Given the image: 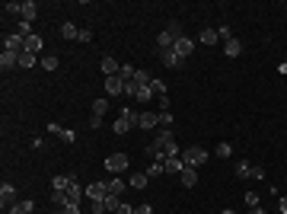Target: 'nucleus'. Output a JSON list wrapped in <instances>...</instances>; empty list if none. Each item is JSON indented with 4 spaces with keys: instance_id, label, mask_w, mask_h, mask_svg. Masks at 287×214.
<instances>
[{
    "instance_id": "cd10ccee",
    "label": "nucleus",
    "mask_w": 287,
    "mask_h": 214,
    "mask_svg": "<svg viewBox=\"0 0 287 214\" xmlns=\"http://www.w3.org/2000/svg\"><path fill=\"white\" fill-rule=\"evenodd\" d=\"M61 38H80V29L74 23H61Z\"/></svg>"
},
{
    "instance_id": "37998d69",
    "label": "nucleus",
    "mask_w": 287,
    "mask_h": 214,
    "mask_svg": "<svg viewBox=\"0 0 287 214\" xmlns=\"http://www.w3.org/2000/svg\"><path fill=\"white\" fill-rule=\"evenodd\" d=\"M58 214H80V205H64L58 208Z\"/></svg>"
},
{
    "instance_id": "5701e85b",
    "label": "nucleus",
    "mask_w": 287,
    "mask_h": 214,
    "mask_svg": "<svg viewBox=\"0 0 287 214\" xmlns=\"http://www.w3.org/2000/svg\"><path fill=\"white\" fill-rule=\"evenodd\" d=\"M32 211H35V201H29V198H26V201H19V205H13V208H10V214H32Z\"/></svg>"
},
{
    "instance_id": "a19ab883",
    "label": "nucleus",
    "mask_w": 287,
    "mask_h": 214,
    "mask_svg": "<svg viewBox=\"0 0 287 214\" xmlns=\"http://www.w3.org/2000/svg\"><path fill=\"white\" fill-rule=\"evenodd\" d=\"M249 179H258V182H262V179H265V166H255V163H252V173H249Z\"/></svg>"
},
{
    "instance_id": "aec40b11",
    "label": "nucleus",
    "mask_w": 287,
    "mask_h": 214,
    "mask_svg": "<svg viewBox=\"0 0 287 214\" xmlns=\"http://www.w3.org/2000/svg\"><path fill=\"white\" fill-rule=\"evenodd\" d=\"M159 58H163V64H166V67H179V64H182V58L173 51V48H169V51H159Z\"/></svg>"
},
{
    "instance_id": "9b49d317",
    "label": "nucleus",
    "mask_w": 287,
    "mask_h": 214,
    "mask_svg": "<svg viewBox=\"0 0 287 214\" xmlns=\"http://www.w3.org/2000/svg\"><path fill=\"white\" fill-rule=\"evenodd\" d=\"M99 67H102V74H106V77H118L121 64L115 61V58H109V54H106V58H102V61H99Z\"/></svg>"
},
{
    "instance_id": "a211bd4d",
    "label": "nucleus",
    "mask_w": 287,
    "mask_h": 214,
    "mask_svg": "<svg viewBox=\"0 0 287 214\" xmlns=\"http://www.w3.org/2000/svg\"><path fill=\"white\" fill-rule=\"evenodd\" d=\"M35 16H38V3H35V0H26V3H23V16H19V19H26V23H32Z\"/></svg>"
},
{
    "instance_id": "4d7b16f0",
    "label": "nucleus",
    "mask_w": 287,
    "mask_h": 214,
    "mask_svg": "<svg viewBox=\"0 0 287 214\" xmlns=\"http://www.w3.org/2000/svg\"><path fill=\"white\" fill-rule=\"evenodd\" d=\"M278 214H281V211H278Z\"/></svg>"
},
{
    "instance_id": "1a4fd4ad",
    "label": "nucleus",
    "mask_w": 287,
    "mask_h": 214,
    "mask_svg": "<svg viewBox=\"0 0 287 214\" xmlns=\"http://www.w3.org/2000/svg\"><path fill=\"white\" fill-rule=\"evenodd\" d=\"M179 182L185 185V189H195V185H198V169L185 166V169H182V173H179Z\"/></svg>"
},
{
    "instance_id": "c03bdc74",
    "label": "nucleus",
    "mask_w": 287,
    "mask_h": 214,
    "mask_svg": "<svg viewBox=\"0 0 287 214\" xmlns=\"http://www.w3.org/2000/svg\"><path fill=\"white\" fill-rule=\"evenodd\" d=\"M159 125L169 128V125H173V112H159Z\"/></svg>"
},
{
    "instance_id": "ea45409f",
    "label": "nucleus",
    "mask_w": 287,
    "mask_h": 214,
    "mask_svg": "<svg viewBox=\"0 0 287 214\" xmlns=\"http://www.w3.org/2000/svg\"><path fill=\"white\" fill-rule=\"evenodd\" d=\"M61 141H64V144H74V141H77V131L64 128V131H61Z\"/></svg>"
},
{
    "instance_id": "20e7f679",
    "label": "nucleus",
    "mask_w": 287,
    "mask_h": 214,
    "mask_svg": "<svg viewBox=\"0 0 287 214\" xmlns=\"http://www.w3.org/2000/svg\"><path fill=\"white\" fill-rule=\"evenodd\" d=\"M109 195V182H90L86 185V198L90 201H102Z\"/></svg>"
},
{
    "instance_id": "864d4df0",
    "label": "nucleus",
    "mask_w": 287,
    "mask_h": 214,
    "mask_svg": "<svg viewBox=\"0 0 287 214\" xmlns=\"http://www.w3.org/2000/svg\"><path fill=\"white\" fill-rule=\"evenodd\" d=\"M249 214H268V211H265V208L258 205V208H249Z\"/></svg>"
},
{
    "instance_id": "603ef678",
    "label": "nucleus",
    "mask_w": 287,
    "mask_h": 214,
    "mask_svg": "<svg viewBox=\"0 0 287 214\" xmlns=\"http://www.w3.org/2000/svg\"><path fill=\"white\" fill-rule=\"evenodd\" d=\"M48 131H51V134H58V138H61V131H64V128H61L58 122H51V125H48Z\"/></svg>"
},
{
    "instance_id": "a878e982",
    "label": "nucleus",
    "mask_w": 287,
    "mask_h": 214,
    "mask_svg": "<svg viewBox=\"0 0 287 214\" xmlns=\"http://www.w3.org/2000/svg\"><path fill=\"white\" fill-rule=\"evenodd\" d=\"M106 112H109V96H99V99L93 102V115H99V118H102Z\"/></svg>"
},
{
    "instance_id": "7ed1b4c3",
    "label": "nucleus",
    "mask_w": 287,
    "mask_h": 214,
    "mask_svg": "<svg viewBox=\"0 0 287 214\" xmlns=\"http://www.w3.org/2000/svg\"><path fill=\"white\" fill-rule=\"evenodd\" d=\"M3 51H26V38L19 35V32H7V35H3Z\"/></svg>"
},
{
    "instance_id": "72a5a7b5",
    "label": "nucleus",
    "mask_w": 287,
    "mask_h": 214,
    "mask_svg": "<svg viewBox=\"0 0 287 214\" xmlns=\"http://www.w3.org/2000/svg\"><path fill=\"white\" fill-rule=\"evenodd\" d=\"M150 90H153V96H166V83H163V80H157V77L150 80Z\"/></svg>"
},
{
    "instance_id": "e433bc0d",
    "label": "nucleus",
    "mask_w": 287,
    "mask_h": 214,
    "mask_svg": "<svg viewBox=\"0 0 287 214\" xmlns=\"http://www.w3.org/2000/svg\"><path fill=\"white\" fill-rule=\"evenodd\" d=\"M42 67H45V70H58V58H54V54L42 58Z\"/></svg>"
},
{
    "instance_id": "a18cd8bd",
    "label": "nucleus",
    "mask_w": 287,
    "mask_h": 214,
    "mask_svg": "<svg viewBox=\"0 0 287 214\" xmlns=\"http://www.w3.org/2000/svg\"><path fill=\"white\" fill-rule=\"evenodd\" d=\"M166 32H173V35H175V38H182V26H179V23H175V19H173V23H169V26H166Z\"/></svg>"
},
{
    "instance_id": "393cba45",
    "label": "nucleus",
    "mask_w": 287,
    "mask_h": 214,
    "mask_svg": "<svg viewBox=\"0 0 287 214\" xmlns=\"http://www.w3.org/2000/svg\"><path fill=\"white\" fill-rule=\"evenodd\" d=\"M67 185H70V176H67V173L51 179V192H67Z\"/></svg>"
},
{
    "instance_id": "de8ad7c7",
    "label": "nucleus",
    "mask_w": 287,
    "mask_h": 214,
    "mask_svg": "<svg viewBox=\"0 0 287 214\" xmlns=\"http://www.w3.org/2000/svg\"><path fill=\"white\" fill-rule=\"evenodd\" d=\"M159 99V112H169V96H157Z\"/></svg>"
},
{
    "instance_id": "412c9836",
    "label": "nucleus",
    "mask_w": 287,
    "mask_h": 214,
    "mask_svg": "<svg viewBox=\"0 0 287 214\" xmlns=\"http://www.w3.org/2000/svg\"><path fill=\"white\" fill-rule=\"evenodd\" d=\"M150 80H153L150 70H144V67H137V70H134V86H150Z\"/></svg>"
},
{
    "instance_id": "f257e3e1",
    "label": "nucleus",
    "mask_w": 287,
    "mask_h": 214,
    "mask_svg": "<svg viewBox=\"0 0 287 214\" xmlns=\"http://www.w3.org/2000/svg\"><path fill=\"white\" fill-rule=\"evenodd\" d=\"M182 157V163H185V166H191V169H198L201 166V163H207V150H204V147H185V150L179 153Z\"/></svg>"
},
{
    "instance_id": "ddd939ff",
    "label": "nucleus",
    "mask_w": 287,
    "mask_h": 214,
    "mask_svg": "<svg viewBox=\"0 0 287 214\" xmlns=\"http://www.w3.org/2000/svg\"><path fill=\"white\" fill-rule=\"evenodd\" d=\"M223 54H227V58H239V54H242V42H239V38H230V42H223Z\"/></svg>"
},
{
    "instance_id": "09e8293b",
    "label": "nucleus",
    "mask_w": 287,
    "mask_h": 214,
    "mask_svg": "<svg viewBox=\"0 0 287 214\" xmlns=\"http://www.w3.org/2000/svg\"><path fill=\"white\" fill-rule=\"evenodd\" d=\"M134 214H153V208H150V205H137Z\"/></svg>"
},
{
    "instance_id": "2eb2a0df",
    "label": "nucleus",
    "mask_w": 287,
    "mask_h": 214,
    "mask_svg": "<svg viewBox=\"0 0 287 214\" xmlns=\"http://www.w3.org/2000/svg\"><path fill=\"white\" fill-rule=\"evenodd\" d=\"M157 125H159V112H141L137 128H157Z\"/></svg>"
},
{
    "instance_id": "79ce46f5",
    "label": "nucleus",
    "mask_w": 287,
    "mask_h": 214,
    "mask_svg": "<svg viewBox=\"0 0 287 214\" xmlns=\"http://www.w3.org/2000/svg\"><path fill=\"white\" fill-rule=\"evenodd\" d=\"M246 208H258V195L255 192H246Z\"/></svg>"
},
{
    "instance_id": "bb28decb",
    "label": "nucleus",
    "mask_w": 287,
    "mask_h": 214,
    "mask_svg": "<svg viewBox=\"0 0 287 214\" xmlns=\"http://www.w3.org/2000/svg\"><path fill=\"white\" fill-rule=\"evenodd\" d=\"M32 64H42V61H38V54H32V51H19V67H32Z\"/></svg>"
},
{
    "instance_id": "0eeeda50",
    "label": "nucleus",
    "mask_w": 287,
    "mask_h": 214,
    "mask_svg": "<svg viewBox=\"0 0 287 214\" xmlns=\"http://www.w3.org/2000/svg\"><path fill=\"white\" fill-rule=\"evenodd\" d=\"M13 67H19V54L16 51H0V70L7 74V70H13Z\"/></svg>"
},
{
    "instance_id": "4468645a",
    "label": "nucleus",
    "mask_w": 287,
    "mask_h": 214,
    "mask_svg": "<svg viewBox=\"0 0 287 214\" xmlns=\"http://www.w3.org/2000/svg\"><path fill=\"white\" fill-rule=\"evenodd\" d=\"M173 45H175V35H173V32H166V29H163V32L157 35V48H159V51H169Z\"/></svg>"
},
{
    "instance_id": "c9c22d12",
    "label": "nucleus",
    "mask_w": 287,
    "mask_h": 214,
    "mask_svg": "<svg viewBox=\"0 0 287 214\" xmlns=\"http://www.w3.org/2000/svg\"><path fill=\"white\" fill-rule=\"evenodd\" d=\"M16 32H19L23 38H29V35H32V23H26V19H19V23H16Z\"/></svg>"
},
{
    "instance_id": "9d476101",
    "label": "nucleus",
    "mask_w": 287,
    "mask_h": 214,
    "mask_svg": "<svg viewBox=\"0 0 287 214\" xmlns=\"http://www.w3.org/2000/svg\"><path fill=\"white\" fill-rule=\"evenodd\" d=\"M147 182H150V176L141 173V169H134V173L128 176V189H147Z\"/></svg>"
},
{
    "instance_id": "5fc2aeb1",
    "label": "nucleus",
    "mask_w": 287,
    "mask_h": 214,
    "mask_svg": "<svg viewBox=\"0 0 287 214\" xmlns=\"http://www.w3.org/2000/svg\"><path fill=\"white\" fill-rule=\"evenodd\" d=\"M220 214H236V211H233V208H223V211H220Z\"/></svg>"
},
{
    "instance_id": "6ab92c4d",
    "label": "nucleus",
    "mask_w": 287,
    "mask_h": 214,
    "mask_svg": "<svg viewBox=\"0 0 287 214\" xmlns=\"http://www.w3.org/2000/svg\"><path fill=\"white\" fill-rule=\"evenodd\" d=\"M131 128H134V125H131L128 118H125V115H118V118L112 122V131H115V134H128Z\"/></svg>"
},
{
    "instance_id": "dca6fc26",
    "label": "nucleus",
    "mask_w": 287,
    "mask_h": 214,
    "mask_svg": "<svg viewBox=\"0 0 287 214\" xmlns=\"http://www.w3.org/2000/svg\"><path fill=\"white\" fill-rule=\"evenodd\" d=\"M42 48H45V38H42V35H35V32H32V35L26 38V51L38 54V51H42Z\"/></svg>"
},
{
    "instance_id": "6e6d98bb",
    "label": "nucleus",
    "mask_w": 287,
    "mask_h": 214,
    "mask_svg": "<svg viewBox=\"0 0 287 214\" xmlns=\"http://www.w3.org/2000/svg\"><path fill=\"white\" fill-rule=\"evenodd\" d=\"M3 214H10V211H3Z\"/></svg>"
},
{
    "instance_id": "c85d7f7f",
    "label": "nucleus",
    "mask_w": 287,
    "mask_h": 214,
    "mask_svg": "<svg viewBox=\"0 0 287 214\" xmlns=\"http://www.w3.org/2000/svg\"><path fill=\"white\" fill-rule=\"evenodd\" d=\"M249 173H252V163L249 160H239V163H236V179H249Z\"/></svg>"
},
{
    "instance_id": "7c9ffc66",
    "label": "nucleus",
    "mask_w": 287,
    "mask_h": 214,
    "mask_svg": "<svg viewBox=\"0 0 287 214\" xmlns=\"http://www.w3.org/2000/svg\"><path fill=\"white\" fill-rule=\"evenodd\" d=\"M3 10H7L10 16H23V3H16V0H7V3H3Z\"/></svg>"
},
{
    "instance_id": "423d86ee",
    "label": "nucleus",
    "mask_w": 287,
    "mask_h": 214,
    "mask_svg": "<svg viewBox=\"0 0 287 214\" xmlns=\"http://www.w3.org/2000/svg\"><path fill=\"white\" fill-rule=\"evenodd\" d=\"M121 93H125V80H121V77H106V96L109 99H115Z\"/></svg>"
},
{
    "instance_id": "49530a36",
    "label": "nucleus",
    "mask_w": 287,
    "mask_h": 214,
    "mask_svg": "<svg viewBox=\"0 0 287 214\" xmlns=\"http://www.w3.org/2000/svg\"><path fill=\"white\" fill-rule=\"evenodd\" d=\"M115 214H134V208H131L128 201H121V205H118V211H115Z\"/></svg>"
},
{
    "instance_id": "f704fd0d",
    "label": "nucleus",
    "mask_w": 287,
    "mask_h": 214,
    "mask_svg": "<svg viewBox=\"0 0 287 214\" xmlns=\"http://www.w3.org/2000/svg\"><path fill=\"white\" fill-rule=\"evenodd\" d=\"M102 201H106V211L109 214H115V211H118V205H121V198H115V195H106Z\"/></svg>"
},
{
    "instance_id": "f03ea898",
    "label": "nucleus",
    "mask_w": 287,
    "mask_h": 214,
    "mask_svg": "<svg viewBox=\"0 0 287 214\" xmlns=\"http://www.w3.org/2000/svg\"><path fill=\"white\" fill-rule=\"evenodd\" d=\"M102 166H106L109 173H112V176H121V173L128 169V153H109Z\"/></svg>"
},
{
    "instance_id": "3c124183",
    "label": "nucleus",
    "mask_w": 287,
    "mask_h": 214,
    "mask_svg": "<svg viewBox=\"0 0 287 214\" xmlns=\"http://www.w3.org/2000/svg\"><path fill=\"white\" fill-rule=\"evenodd\" d=\"M90 38H93L90 29H80V38H77V42H90Z\"/></svg>"
},
{
    "instance_id": "f8f14e48",
    "label": "nucleus",
    "mask_w": 287,
    "mask_h": 214,
    "mask_svg": "<svg viewBox=\"0 0 287 214\" xmlns=\"http://www.w3.org/2000/svg\"><path fill=\"white\" fill-rule=\"evenodd\" d=\"M125 189H128V182H125L121 176H112V179H109V195L121 198V195H125Z\"/></svg>"
},
{
    "instance_id": "39448f33",
    "label": "nucleus",
    "mask_w": 287,
    "mask_h": 214,
    "mask_svg": "<svg viewBox=\"0 0 287 214\" xmlns=\"http://www.w3.org/2000/svg\"><path fill=\"white\" fill-rule=\"evenodd\" d=\"M173 51L179 54L182 61H185V58H191V51H195V42H191V38H185V35H182V38H175V45H173Z\"/></svg>"
},
{
    "instance_id": "b1692460",
    "label": "nucleus",
    "mask_w": 287,
    "mask_h": 214,
    "mask_svg": "<svg viewBox=\"0 0 287 214\" xmlns=\"http://www.w3.org/2000/svg\"><path fill=\"white\" fill-rule=\"evenodd\" d=\"M144 173H147V176H163V173H166V163H163V160H153L150 163V166H147V169H144Z\"/></svg>"
},
{
    "instance_id": "58836bf2",
    "label": "nucleus",
    "mask_w": 287,
    "mask_h": 214,
    "mask_svg": "<svg viewBox=\"0 0 287 214\" xmlns=\"http://www.w3.org/2000/svg\"><path fill=\"white\" fill-rule=\"evenodd\" d=\"M90 214H109L106 211V201H90Z\"/></svg>"
},
{
    "instance_id": "4c0bfd02",
    "label": "nucleus",
    "mask_w": 287,
    "mask_h": 214,
    "mask_svg": "<svg viewBox=\"0 0 287 214\" xmlns=\"http://www.w3.org/2000/svg\"><path fill=\"white\" fill-rule=\"evenodd\" d=\"M217 35L223 38V42H230V38H233V29H230L227 23H220V29H217Z\"/></svg>"
},
{
    "instance_id": "473e14b6",
    "label": "nucleus",
    "mask_w": 287,
    "mask_h": 214,
    "mask_svg": "<svg viewBox=\"0 0 287 214\" xmlns=\"http://www.w3.org/2000/svg\"><path fill=\"white\" fill-rule=\"evenodd\" d=\"M217 157H220V160H227V157H233V147H230L227 141H220V144H217Z\"/></svg>"
},
{
    "instance_id": "2f4dec72",
    "label": "nucleus",
    "mask_w": 287,
    "mask_h": 214,
    "mask_svg": "<svg viewBox=\"0 0 287 214\" xmlns=\"http://www.w3.org/2000/svg\"><path fill=\"white\" fill-rule=\"evenodd\" d=\"M134 99L141 102V106H144V102H150V99H153V90H150V86H141V90H137V96H134Z\"/></svg>"
},
{
    "instance_id": "6e6552de",
    "label": "nucleus",
    "mask_w": 287,
    "mask_h": 214,
    "mask_svg": "<svg viewBox=\"0 0 287 214\" xmlns=\"http://www.w3.org/2000/svg\"><path fill=\"white\" fill-rule=\"evenodd\" d=\"M0 201H3V208H13V205H19V201H16V185H10V182H3L0 185Z\"/></svg>"
},
{
    "instance_id": "8fccbe9b",
    "label": "nucleus",
    "mask_w": 287,
    "mask_h": 214,
    "mask_svg": "<svg viewBox=\"0 0 287 214\" xmlns=\"http://www.w3.org/2000/svg\"><path fill=\"white\" fill-rule=\"evenodd\" d=\"M278 208H281V214H287V195H278Z\"/></svg>"
},
{
    "instance_id": "4be33fe9",
    "label": "nucleus",
    "mask_w": 287,
    "mask_h": 214,
    "mask_svg": "<svg viewBox=\"0 0 287 214\" xmlns=\"http://www.w3.org/2000/svg\"><path fill=\"white\" fill-rule=\"evenodd\" d=\"M182 169H185V163H182V157H169V160H166V173H173V176H179Z\"/></svg>"
},
{
    "instance_id": "f3484780",
    "label": "nucleus",
    "mask_w": 287,
    "mask_h": 214,
    "mask_svg": "<svg viewBox=\"0 0 287 214\" xmlns=\"http://www.w3.org/2000/svg\"><path fill=\"white\" fill-rule=\"evenodd\" d=\"M198 42H201V45H217L220 35H217V29H201L198 32Z\"/></svg>"
},
{
    "instance_id": "c756f323",
    "label": "nucleus",
    "mask_w": 287,
    "mask_h": 214,
    "mask_svg": "<svg viewBox=\"0 0 287 214\" xmlns=\"http://www.w3.org/2000/svg\"><path fill=\"white\" fill-rule=\"evenodd\" d=\"M134 70H137V67H131V64H121L118 77H121V80H125V83H131V80H134Z\"/></svg>"
}]
</instances>
